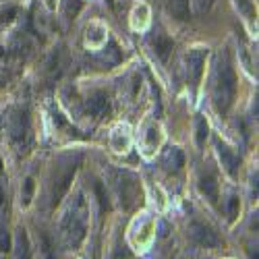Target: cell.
Masks as SVG:
<instances>
[{
  "instance_id": "obj_1",
  "label": "cell",
  "mask_w": 259,
  "mask_h": 259,
  "mask_svg": "<svg viewBox=\"0 0 259 259\" xmlns=\"http://www.w3.org/2000/svg\"><path fill=\"white\" fill-rule=\"evenodd\" d=\"M234 94H236V75L228 60V54L222 52L218 58V64H215V75H213V104L220 114H226L230 110Z\"/></svg>"
},
{
  "instance_id": "obj_2",
  "label": "cell",
  "mask_w": 259,
  "mask_h": 259,
  "mask_svg": "<svg viewBox=\"0 0 259 259\" xmlns=\"http://www.w3.org/2000/svg\"><path fill=\"white\" fill-rule=\"evenodd\" d=\"M85 232H88V226H85V205L83 201L79 199L75 203V207L67 213L64 218V224H62V239H64V245L71 247V249H77L83 239H85Z\"/></svg>"
},
{
  "instance_id": "obj_3",
  "label": "cell",
  "mask_w": 259,
  "mask_h": 259,
  "mask_svg": "<svg viewBox=\"0 0 259 259\" xmlns=\"http://www.w3.org/2000/svg\"><path fill=\"white\" fill-rule=\"evenodd\" d=\"M79 162H81V158L77 156L75 160H69L67 164L56 170V177H54V183H52V195H50L52 205L60 203V199L64 197V193L69 191V187L73 183V177H75V172L79 168Z\"/></svg>"
},
{
  "instance_id": "obj_4",
  "label": "cell",
  "mask_w": 259,
  "mask_h": 259,
  "mask_svg": "<svg viewBox=\"0 0 259 259\" xmlns=\"http://www.w3.org/2000/svg\"><path fill=\"white\" fill-rule=\"evenodd\" d=\"M189 234H191V239L199 243L201 247L205 249H211V247H218L220 245V239H218V234H215L209 226L205 224H199V222H193L189 226Z\"/></svg>"
},
{
  "instance_id": "obj_5",
  "label": "cell",
  "mask_w": 259,
  "mask_h": 259,
  "mask_svg": "<svg viewBox=\"0 0 259 259\" xmlns=\"http://www.w3.org/2000/svg\"><path fill=\"white\" fill-rule=\"evenodd\" d=\"M11 135H13L15 141H23L29 135V118H27V112L17 110L11 116Z\"/></svg>"
},
{
  "instance_id": "obj_6",
  "label": "cell",
  "mask_w": 259,
  "mask_h": 259,
  "mask_svg": "<svg viewBox=\"0 0 259 259\" xmlns=\"http://www.w3.org/2000/svg\"><path fill=\"white\" fill-rule=\"evenodd\" d=\"M88 110L92 116H106L108 112H110V98H108L104 92H96L94 96H90L88 100Z\"/></svg>"
},
{
  "instance_id": "obj_7",
  "label": "cell",
  "mask_w": 259,
  "mask_h": 259,
  "mask_svg": "<svg viewBox=\"0 0 259 259\" xmlns=\"http://www.w3.org/2000/svg\"><path fill=\"white\" fill-rule=\"evenodd\" d=\"M203 62H205V52H203V50H193V52H189V56H187V69H189L191 81L195 83V85H197L199 79H201Z\"/></svg>"
},
{
  "instance_id": "obj_8",
  "label": "cell",
  "mask_w": 259,
  "mask_h": 259,
  "mask_svg": "<svg viewBox=\"0 0 259 259\" xmlns=\"http://www.w3.org/2000/svg\"><path fill=\"white\" fill-rule=\"evenodd\" d=\"M215 149H218V156H220V160H222V166H224V170L228 172L230 177H234L236 175V168H239V158H236L230 149L224 145V143H215Z\"/></svg>"
},
{
  "instance_id": "obj_9",
  "label": "cell",
  "mask_w": 259,
  "mask_h": 259,
  "mask_svg": "<svg viewBox=\"0 0 259 259\" xmlns=\"http://www.w3.org/2000/svg\"><path fill=\"white\" fill-rule=\"evenodd\" d=\"M168 11L181 21H189L191 19V7L189 0H166Z\"/></svg>"
},
{
  "instance_id": "obj_10",
  "label": "cell",
  "mask_w": 259,
  "mask_h": 259,
  "mask_svg": "<svg viewBox=\"0 0 259 259\" xmlns=\"http://www.w3.org/2000/svg\"><path fill=\"white\" fill-rule=\"evenodd\" d=\"M199 189H201V193H203V195H205L211 203L218 201V183H215L213 175L201 177V179H199Z\"/></svg>"
},
{
  "instance_id": "obj_11",
  "label": "cell",
  "mask_w": 259,
  "mask_h": 259,
  "mask_svg": "<svg viewBox=\"0 0 259 259\" xmlns=\"http://www.w3.org/2000/svg\"><path fill=\"white\" fill-rule=\"evenodd\" d=\"M172 48H175V44H172V39H168L166 35H158V37L154 39V50H156V54L160 56V60H164V62L168 60Z\"/></svg>"
},
{
  "instance_id": "obj_12",
  "label": "cell",
  "mask_w": 259,
  "mask_h": 259,
  "mask_svg": "<svg viewBox=\"0 0 259 259\" xmlns=\"http://www.w3.org/2000/svg\"><path fill=\"white\" fill-rule=\"evenodd\" d=\"M17 259H31L29 239H27L25 230H19V234H17Z\"/></svg>"
},
{
  "instance_id": "obj_13",
  "label": "cell",
  "mask_w": 259,
  "mask_h": 259,
  "mask_svg": "<svg viewBox=\"0 0 259 259\" xmlns=\"http://www.w3.org/2000/svg\"><path fill=\"white\" fill-rule=\"evenodd\" d=\"M164 164H166L170 170H181V168L185 166V158H183V154H181V149L172 147L170 152L164 156Z\"/></svg>"
},
{
  "instance_id": "obj_14",
  "label": "cell",
  "mask_w": 259,
  "mask_h": 259,
  "mask_svg": "<svg viewBox=\"0 0 259 259\" xmlns=\"http://www.w3.org/2000/svg\"><path fill=\"white\" fill-rule=\"evenodd\" d=\"M33 189H35V183H33V179L29 177V179H25V183H23V189H21V203H23L25 207L31 203V199H33Z\"/></svg>"
},
{
  "instance_id": "obj_15",
  "label": "cell",
  "mask_w": 259,
  "mask_h": 259,
  "mask_svg": "<svg viewBox=\"0 0 259 259\" xmlns=\"http://www.w3.org/2000/svg\"><path fill=\"white\" fill-rule=\"evenodd\" d=\"M104 41V27L102 25H92L88 29V44L92 46H100Z\"/></svg>"
},
{
  "instance_id": "obj_16",
  "label": "cell",
  "mask_w": 259,
  "mask_h": 259,
  "mask_svg": "<svg viewBox=\"0 0 259 259\" xmlns=\"http://www.w3.org/2000/svg\"><path fill=\"white\" fill-rule=\"evenodd\" d=\"M207 133H209V126L205 122V118H197V145L203 147L205 145V139H207Z\"/></svg>"
},
{
  "instance_id": "obj_17",
  "label": "cell",
  "mask_w": 259,
  "mask_h": 259,
  "mask_svg": "<svg viewBox=\"0 0 259 259\" xmlns=\"http://www.w3.org/2000/svg\"><path fill=\"white\" fill-rule=\"evenodd\" d=\"M147 21V7L145 5H139L135 11H133V25L135 27H143Z\"/></svg>"
},
{
  "instance_id": "obj_18",
  "label": "cell",
  "mask_w": 259,
  "mask_h": 259,
  "mask_svg": "<svg viewBox=\"0 0 259 259\" xmlns=\"http://www.w3.org/2000/svg\"><path fill=\"white\" fill-rule=\"evenodd\" d=\"M11 251V234L5 226H0V253H9Z\"/></svg>"
},
{
  "instance_id": "obj_19",
  "label": "cell",
  "mask_w": 259,
  "mask_h": 259,
  "mask_svg": "<svg viewBox=\"0 0 259 259\" xmlns=\"http://www.w3.org/2000/svg\"><path fill=\"white\" fill-rule=\"evenodd\" d=\"M239 209H241V201L236 195H232L228 199V218L230 220H236V215H239Z\"/></svg>"
},
{
  "instance_id": "obj_20",
  "label": "cell",
  "mask_w": 259,
  "mask_h": 259,
  "mask_svg": "<svg viewBox=\"0 0 259 259\" xmlns=\"http://www.w3.org/2000/svg\"><path fill=\"white\" fill-rule=\"evenodd\" d=\"M17 15V9L15 7H7L0 11V23H9V21H13V17Z\"/></svg>"
},
{
  "instance_id": "obj_21",
  "label": "cell",
  "mask_w": 259,
  "mask_h": 259,
  "mask_svg": "<svg viewBox=\"0 0 259 259\" xmlns=\"http://www.w3.org/2000/svg\"><path fill=\"white\" fill-rule=\"evenodd\" d=\"M195 3H197V11H199V13H207L215 0H195Z\"/></svg>"
},
{
  "instance_id": "obj_22",
  "label": "cell",
  "mask_w": 259,
  "mask_h": 259,
  "mask_svg": "<svg viewBox=\"0 0 259 259\" xmlns=\"http://www.w3.org/2000/svg\"><path fill=\"white\" fill-rule=\"evenodd\" d=\"M96 191H98V197H100V203H102V209L104 207H108V199H106V195H104V187L98 183L96 185Z\"/></svg>"
},
{
  "instance_id": "obj_23",
  "label": "cell",
  "mask_w": 259,
  "mask_h": 259,
  "mask_svg": "<svg viewBox=\"0 0 259 259\" xmlns=\"http://www.w3.org/2000/svg\"><path fill=\"white\" fill-rule=\"evenodd\" d=\"M44 253H46L48 259H52V247H50V241L46 239V236H44Z\"/></svg>"
},
{
  "instance_id": "obj_24",
  "label": "cell",
  "mask_w": 259,
  "mask_h": 259,
  "mask_svg": "<svg viewBox=\"0 0 259 259\" xmlns=\"http://www.w3.org/2000/svg\"><path fill=\"white\" fill-rule=\"evenodd\" d=\"M46 3H48V7H50V9H54V0H46Z\"/></svg>"
}]
</instances>
